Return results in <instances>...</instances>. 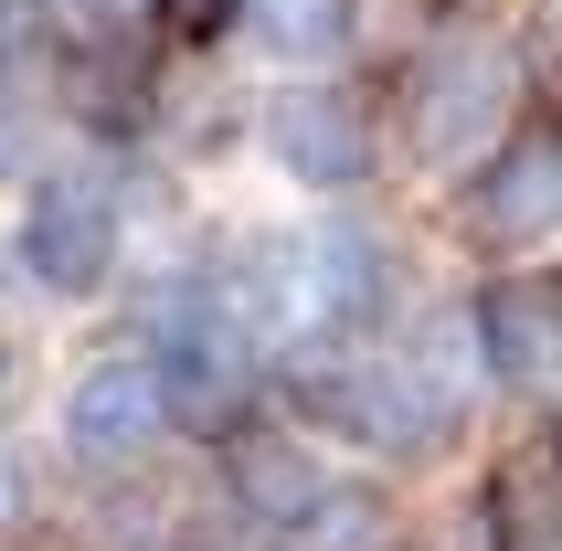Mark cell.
<instances>
[{
    "mask_svg": "<svg viewBox=\"0 0 562 551\" xmlns=\"http://www.w3.org/2000/svg\"><path fill=\"white\" fill-rule=\"evenodd\" d=\"M520 106H531V43H509L488 22H446L414 43L404 86H393V149L457 181L520 127Z\"/></svg>",
    "mask_w": 562,
    "mask_h": 551,
    "instance_id": "cell-1",
    "label": "cell"
},
{
    "mask_svg": "<svg viewBox=\"0 0 562 551\" xmlns=\"http://www.w3.org/2000/svg\"><path fill=\"white\" fill-rule=\"evenodd\" d=\"M266 159H277L297 191L318 202H361V191L393 170V106L361 95L350 75H297V86L266 95V117H255Z\"/></svg>",
    "mask_w": 562,
    "mask_h": 551,
    "instance_id": "cell-2",
    "label": "cell"
},
{
    "mask_svg": "<svg viewBox=\"0 0 562 551\" xmlns=\"http://www.w3.org/2000/svg\"><path fill=\"white\" fill-rule=\"evenodd\" d=\"M457 234L488 266H541L562 245V117H520L499 149L457 170Z\"/></svg>",
    "mask_w": 562,
    "mask_h": 551,
    "instance_id": "cell-3",
    "label": "cell"
},
{
    "mask_svg": "<svg viewBox=\"0 0 562 551\" xmlns=\"http://www.w3.org/2000/svg\"><path fill=\"white\" fill-rule=\"evenodd\" d=\"M127 255V213L106 170H43L22 191V276L43 297H106Z\"/></svg>",
    "mask_w": 562,
    "mask_h": 551,
    "instance_id": "cell-4",
    "label": "cell"
},
{
    "mask_svg": "<svg viewBox=\"0 0 562 551\" xmlns=\"http://www.w3.org/2000/svg\"><path fill=\"white\" fill-rule=\"evenodd\" d=\"M457 307L488 393H562V266H488Z\"/></svg>",
    "mask_w": 562,
    "mask_h": 551,
    "instance_id": "cell-5",
    "label": "cell"
},
{
    "mask_svg": "<svg viewBox=\"0 0 562 551\" xmlns=\"http://www.w3.org/2000/svg\"><path fill=\"white\" fill-rule=\"evenodd\" d=\"M170 425H181V414H170V382H159L149 339H127V350H95V361L64 382V457L95 466V477L138 466Z\"/></svg>",
    "mask_w": 562,
    "mask_h": 551,
    "instance_id": "cell-6",
    "label": "cell"
},
{
    "mask_svg": "<svg viewBox=\"0 0 562 551\" xmlns=\"http://www.w3.org/2000/svg\"><path fill=\"white\" fill-rule=\"evenodd\" d=\"M213 477H223V509H245L255 530H297L329 488V457H318V435L297 414H234L213 435Z\"/></svg>",
    "mask_w": 562,
    "mask_h": 551,
    "instance_id": "cell-7",
    "label": "cell"
},
{
    "mask_svg": "<svg viewBox=\"0 0 562 551\" xmlns=\"http://www.w3.org/2000/svg\"><path fill=\"white\" fill-rule=\"evenodd\" d=\"M245 43L266 64H286V75H350V54H361V0H255Z\"/></svg>",
    "mask_w": 562,
    "mask_h": 551,
    "instance_id": "cell-8",
    "label": "cell"
},
{
    "mask_svg": "<svg viewBox=\"0 0 562 551\" xmlns=\"http://www.w3.org/2000/svg\"><path fill=\"white\" fill-rule=\"evenodd\" d=\"M404 509H393V488L382 477H329L318 488V509L297 530H286V551H404Z\"/></svg>",
    "mask_w": 562,
    "mask_h": 551,
    "instance_id": "cell-9",
    "label": "cell"
},
{
    "mask_svg": "<svg viewBox=\"0 0 562 551\" xmlns=\"http://www.w3.org/2000/svg\"><path fill=\"white\" fill-rule=\"evenodd\" d=\"M245 11H255V0H149V32L181 43V54H213V43L245 32Z\"/></svg>",
    "mask_w": 562,
    "mask_h": 551,
    "instance_id": "cell-10",
    "label": "cell"
},
{
    "mask_svg": "<svg viewBox=\"0 0 562 551\" xmlns=\"http://www.w3.org/2000/svg\"><path fill=\"white\" fill-rule=\"evenodd\" d=\"M170 551H286L277 530H255L245 509H191L181 530H170Z\"/></svg>",
    "mask_w": 562,
    "mask_h": 551,
    "instance_id": "cell-11",
    "label": "cell"
},
{
    "mask_svg": "<svg viewBox=\"0 0 562 551\" xmlns=\"http://www.w3.org/2000/svg\"><path fill=\"white\" fill-rule=\"evenodd\" d=\"M43 43H54V11L43 0H0V64H32Z\"/></svg>",
    "mask_w": 562,
    "mask_h": 551,
    "instance_id": "cell-12",
    "label": "cell"
},
{
    "mask_svg": "<svg viewBox=\"0 0 562 551\" xmlns=\"http://www.w3.org/2000/svg\"><path fill=\"white\" fill-rule=\"evenodd\" d=\"M11 509H22V477H11V466H0V520H11Z\"/></svg>",
    "mask_w": 562,
    "mask_h": 551,
    "instance_id": "cell-13",
    "label": "cell"
},
{
    "mask_svg": "<svg viewBox=\"0 0 562 551\" xmlns=\"http://www.w3.org/2000/svg\"><path fill=\"white\" fill-rule=\"evenodd\" d=\"M541 435H552V457H562V393H552V414H541Z\"/></svg>",
    "mask_w": 562,
    "mask_h": 551,
    "instance_id": "cell-14",
    "label": "cell"
}]
</instances>
